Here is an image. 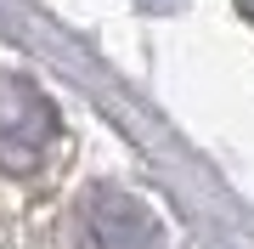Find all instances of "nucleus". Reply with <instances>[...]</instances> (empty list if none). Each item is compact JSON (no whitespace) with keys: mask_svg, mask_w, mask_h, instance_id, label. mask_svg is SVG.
Returning <instances> with one entry per match:
<instances>
[{"mask_svg":"<svg viewBox=\"0 0 254 249\" xmlns=\"http://www.w3.org/2000/svg\"><path fill=\"white\" fill-rule=\"evenodd\" d=\"M79 244L85 249H170L164 227L153 221V210H141L125 193H91L85 198Z\"/></svg>","mask_w":254,"mask_h":249,"instance_id":"2","label":"nucleus"},{"mask_svg":"<svg viewBox=\"0 0 254 249\" xmlns=\"http://www.w3.org/2000/svg\"><path fill=\"white\" fill-rule=\"evenodd\" d=\"M57 142L51 102L23 80H0V170H34Z\"/></svg>","mask_w":254,"mask_h":249,"instance_id":"1","label":"nucleus"}]
</instances>
